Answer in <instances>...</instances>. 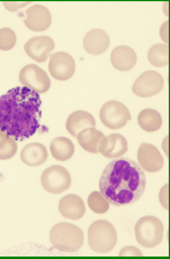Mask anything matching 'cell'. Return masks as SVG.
I'll use <instances>...</instances> for the list:
<instances>
[{
	"label": "cell",
	"mask_w": 170,
	"mask_h": 259,
	"mask_svg": "<svg viewBox=\"0 0 170 259\" xmlns=\"http://www.w3.org/2000/svg\"><path fill=\"white\" fill-rule=\"evenodd\" d=\"M0 132H2L1 131V130H0Z\"/></svg>",
	"instance_id": "obj_31"
},
{
	"label": "cell",
	"mask_w": 170,
	"mask_h": 259,
	"mask_svg": "<svg viewBox=\"0 0 170 259\" xmlns=\"http://www.w3.org/2000/svg\"><path fill=\"white\" fill-rule=\"evenodd\" d=\"M54 47V40L50 37L36 36L28 40L24 49L29 57L37 63H42L47 60Z\"/></svg>",
	"instance_id": "obj_12"
},
{
	"label": "cell",
	"mask_w": 170,
	"mask_h": 259,
	"mask_svg": "<svg viewBox=\"0 0 170 259\" xmlns=\"http://www.w3.org/2000/svg\"><path fill=\"white\" fill-rule=\"evenodd\" d=\"M104 137V134L95 127H89L80 132L76 138L85 151L92 154H98L99 143Z\"/></svg>",
	"instance_id": "obj_20"
},
{
	"label": "cell",
	"mask_w": 170,
	"mask_h": 259,
	"mask_svg": "<svg viewBox=\"0 0 170 259\" xmlns=\"http://www.w3.org/2000/svg\"><path fill=\"white\" fill-rule=\"evenodd\" d=\"M120 257H143V254L139 249L134 246H127L120 252Z\"/></svg>",
	"instance_id": "obj_27"
},
{
	"label": "cell",
	"mask_w": 170,
	"mask_h": 259,
	"mask_svg": "<svg viewBox=\"0 0 170 259\" xmlns=\"http://www.w3.org/2000/svg\"><path fill=\"white\" fill-rule=\"evenodd\" d=\"M148 58L152 66L165 67L168 64V46L166 44H155L148 52Z\"/></svg>",
	"instance_id": "obj_23"
},
{
	"label": "cell",
	"mask_w": 170,
	"mask_h": 259,
	"mask_svg": "<svg viewBox=\"0 0 170 259\" xmlns=\"http://www.w3.org/2000/svg\"><path fill=\"white\" fill-rule=\"evenodd\" d=\"M51 75L58 81H66L74 75L76 64L71 55L64 52H59L51 55L48 64Z\"/></svg>",
	"instance_id": "obj_10"
},
{
	"label": "cell",
	"mask_w": 170,
	"mask_h": 259,
	"mask_svg": "<svg viewBox=\"0 0 170 259\" xmlns=\"http://www.w3.org/2000/svg\"><path fill=\"white\" fill-rule=\"evenodd\" d=\"M163 231L162 223L153 216L141 218L135 226L137 242L146 248H153L162 242Z\"/></svg>",
	"instance_id": "obj_5"
},
{
	"label": "cell",
	"mask_w": 170,
	"mask_h": 259,
	"mask_svg": "<svg viewBox=\"0 0 170 259\" xmlns=\"http://www.w3.org/2000/svg\"><path fill=\"white\" fill-rule=\"evenodd\" d=\"M41 184L47 192L61 194L69 190L71 186V176L63 166H51L43 172L41 176Z\"/></svg>",
	"instance_id": "obj_6"
},
{
	"label": "cell",
	"mask_w": 170,
	"mask_h": 259,
	"mask_svg": "<svg viewBox=\"0 0 170 259\" xmlns=\"http://www.w3.org/2000/svg\"><path fill=\"white\" fill-rule=\"evenodd\" d=\"M159 198L160 204L163 208L168 210V184L164 185L160 190Z\"/></svg>",
	"instance_id": "obj_28"
},
{
	"label": "cell",
	"mask_w": 170,
	"mask_h": 259,
	"mask_svg": "<svg viewBox=\"0 0 170 259\" xmlns=\"http://www.w3.org/2000/svg\"><path fill=\"white\" fill-rule=\"evenodd\" d=\"M87 203L90 210L98 214L106 213L110 208L109 202L98 191H93L90 193Z\"/></svg>",
	"instance_id": "obj_25"
},
{
	"label": "cell",
	"mask_w": 170,
	"mask_h": 259,
	"mask_svg": "<svg viewBox=\"0 0 170 259\" xmlns=\"http://www.w3.org/2000/svg\"><path fill=\"white\" fill-rule=\"evenodd\" d=\"M19 81L23 86L37 94H44L51 87V80L45 71L36 64L23 67L19 73Z\"/></svg>",
	"instance_id": "obj_8"
},
{
	"label": "cell",
	"mask_w": 170,
	"mask_h": 259,
	"mask_svg": "<svg viewBox=\"0 0 170 259\" xmlns=\"http://www.w3.org/2000/svg\"><path fill=\"white\" fill-rule=\"evenodd\" d=\"M163 86L162 76L154 70H148L138 77L134 83L133 91L136 96L146 98L159 93Z\"/></svg>",
	"instance_id": "obj_9"
},
{
	"label": "cell",
	"mask_w": 170,
	"mask_h": 259,
	"mask_svg": "<svg viewBox=\"0 0 170 259\" xmlns=\"http://www.w3.org/2000/svg\"><path fill=\"white\" fill-rule=\"evenodd\" d=\"M31 2H4V4L8 10L14 12L19 9L25 7L26 6L30 4Z\"/></svg>",
	"instance_id": "obj_29"
},
{
	"label": "cell",
	"mask_w": 170,
	"mask_h": 259,
	"mask_svg": "<svg viewBox=\"0 0 170 259\" xmlns=\"http://www.w3.org/2000/svg\"><path fill=\"white\" fill-rule=\"evenodd\" d=\"M138 161L143 170L148 172L159 171L163 166V158L156 146L142 143L137 152Z\"/></svg>",
	"instance_id": "obj_11"
},
{
	"label": "cell",
	"mask_w": 170,
	"mask_h": 259,
	"mask_svg": "<svg viewBox=\"0 0 170 259\" xmlns=\"http://www.w3.org/2000/svg\"><path fill=\"white\" fill-rule=\"evenodd\" d=\"M128 151V141L120 134H114L104 137L99 143V153L109 159L122 157Z\"/></svg>",
	"instance_id": "obj_14"
},
{
	"label": "cell",
	"mask_w": 170,
	"mask_h": 259,
	"mask_svg": "<svg viewBox=\"0 0 170 259\" xmlns=\"http://www.w3.org/2000/svg\"><path fill=\"white\" fill-rule=\"evenodd\" d=\"M18 150L16 141L13 137L0 132V160L13 158Z\"/></svg>",
	"instance_id": "obj_24"
},
{
	"label": "cell",
	"mask_w": 170,
	"mask_h": 259,
	"mask_svg": "<svg viewBox=\"0 0 170 259\" xmlns=\"http://www.w3.org/2000/svg\"><path fill=\"white\" fill-rule=\"evenodd\" d=\"M25 24L31 30L41 32L46 30L50 26L52 17L47 8L40 5H35L26 11Z\"/></svg>",
	"instance_id": "obj_13"
},
{
	"label": "cell",
	"mask_w": 170,
	"mask_h": 259,
	"mask_svg": "<svg viewBox=\"0 0 170 259\" xmlns=\"http://www.w3.org/2000/svg\"><path fill=\"white\" fill-rule=\"evenodd\" d=\"M88 241L90 248L99 254L109 252L117 243L116 229L110 222L99 220L93 222L88 231Z\"/></svg>",
	"instance_id": "obj_4"
},
{
	"label": "cell",
	"mask_w": 170,
	"mask_h": 259,
	"mask_svg": "<svg viewBox=\"0 0 170 259\" xmlns=\"http://www.w3.org/2000/svg\"><path fill=\"white\" fill-rule=\"evenodd\" d=\"M83 45L89 54L98 55L103 54L109 48V35L101 29H94L88 32L84 38Z\"/></svg>",
	"instance_id": "obj_16"
},
{
	"label": "cell",
	"mask_w": 170,
	"mask_h": 259,
	"mask_svg": "<svg viewBox=\"0 0 170 259\" xmlns=\"http://www.w3.org/2000/svg\"><path fill=\"white\" fill-rule=\"evenodd\" d=\"M138 123L143 131L154 132L159 131L162 126V118L159 112L147 108L140 112L138 116Z\"/></svg>",
	"instance_id": "obj_22"
},
{
	"label": "cell",
	"mask_w": 170,
	"mask_h": 259,
	"mask_svg": "<svg viewBox=\"0 0 170 259\" xmlns=\"http://www.w3.org/2000/svg\"><path fill=\"white\" fill-rule=\"evenodd\" d=\"M95 126L94 117L89 112L83 110L73 112L69 116L66 122L67 131L75 138L77 137L78 134L83 130Z\"/></svg>",
	"instance_id": "obj_19"
},
{
	"label": "cell",
	"mask_w": 170,
	"mask_h": 259,
	"mask_svg": "<svg viewBox=\"0 0 170 259\" xmlns=\"http://www.w3.org/2000/svg\"><path fill=\"white\" fill-rule=\"evenodd\" d=\"M39 94L26 87H16L0 97V130L16 141L33 136L40 126Z\"/></svg>",
	"instance_id": "obj_1"
},
{
	"label": "cell",
	"mask_w": 170,
	"mask_h": 259,
	"mask_svg": "<svg viewBox=\"0 0 170 259\" xmlns=\"http://www.w3.org/2000/svg\"><path fill=\"white\" fill-rule=\"evenodd\" d=\"M48 157L47 149L43 144L39 143L27 144L20 154L23 163L32 167L42 165L47 160Z\"/></svg>",
	"instance_id": "obj_18"
},
{
	"label": "cell",
	"mask_w": 170,
	"mask_h": 259,
	"mask_svg": "<svg viewBox=\"0 0 170 259\" xmlns=\"http://www.w3.org/2000/svg\"><path fill=\"white\" fill-rule=\"evenodd\" d=\"M50 152L55 160L66 161L73 157L75 153V145L69 138L60 137L51 141Z\"/></svg>",
	"instance_id": "obj_21"
},
{
	"label": "cell",
	"mask_w": 170,
	"mask_h": 259,
	"mask_svg": "<svg viewBox=\"0 0 170 259\" xmlns=\"http://www.w3.org/2000/svg\"><path fill=\"white\" fill-rule=\"evenodd\" d=\"M99 117L103 124L112 130L120 129L131 119L130 111L122 102L108 101L101 108Z\"/></svg>",
	"instance_id": "obj_7"
},
{
	"label": "cell",
	"mask_w": 170,
	"mask_h": 259,
	"mask_svg": "<svg viewBox=\"0 0 170 259\" xmlns=\"http://www.w3.org/2000/svg\"><path fill=\"white\" fill-rule=\"evenodd\" d=\"M111 63L120 71H129L136 64L137 57L136 52L131 47L122 46L116 47L111 53Z\"/></svg>",
	"instance_id": "obj_17"
},
{
	"label": "cell",
	"mask_w": 170,
	"mask_h": 259,
	"mask_svg": "<svg viewBox=\"0 0 170 259\" xmlns=\"http://www.w3.org/2000/svg\"><path fill=\"white\" fill-rule=\"evenodd\" d=\"M59 210L66 219L78 220L86 213V206L81 197L70 194L63 197L59 203Z\"/></svg>",
	"instance_id": "obj_15"
},
{
	"label": "cell",
	"mask_w": 170,
	"mask_h": 259,
	"mask_svg": "<svg viewBox=\"0 0 170 259\" xmlns=\"http://www.w3.org/2000/svg\"><path fill=\"white\" fill-rule=\"evenodd\" d=\"M84 234L77 226L69 223H60L52 227L49 240L54 248L61 251H78L84 244Z\"/></svg>",
	"instance_id": "obj_3"
},
{
	"label": "cell",
	"mask_w": 170,
	"mask_h": 259,
	"mask_svg": "<svg viewBox=\"0 0 170 259\" xmlns=\"http://www.w3.org/2000/svg\"><path fill=\"white\" fill-rule=\"evenodd\" d=\"M146 179L142 167L130 158L116 159L107 164L99 180V190L109 204H133L143 195Z\"/></svg>",
	"instance_id": "obj_2"
},
{
	"label": "cell",
	"mask_w": 170,
	"mask_h": 259,
	"mask_svg": "<svg viewBox=\"0 0 170 259\" xmlns=\"http://www.w3.org/2000/svg\"><path fill=\"white\" fill-rule=\"evenodd\" d=\"M17 36L15 32L9 28L0 29V50L9 51L16 46Z\"/></svg>",
	"instance_id": "obj_26"
},
{
	"label": "cell",
	"mask_w": 170,
	"mask_h": 259,
	"mask_svg": "<svg viewBox=\"0 0 170 259\" xmlns=\"http://www.w3.org/2000/svg\"><path fill=\"white\" fill-rule=\"evenodd\" d=\"M160 35L164 42L168 44V21L164 22L160 29Z\"/></svg>",
	"instance_id": "obj_30"
}]
</instances>
